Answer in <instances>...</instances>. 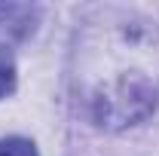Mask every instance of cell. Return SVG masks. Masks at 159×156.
I'll use <instances>...</instances> for the list:
<instances>
[{
  "mask_svg": "<svg viewBox=\"0 0 159 156\" xmlns=\"http://www.w3.org/2000/svg\"><path fill=\"white\" fill-rule=\"evenodd\" d=\"M70 86L80 110L104 132H122L159 110V28L135 12L104 9L74 43Z\"/></svg>",
  "mask_w": 159,
  "mask_h": 156,
  "instance_id": "obj_1",
  "label": "cell"
},
{
  "mask_svg": "<svg viewBox=\"0 0 159 156\" xmlns=\"http://www.w3.org/2000/svg\"><path fill=\"white\" fill-rule=\"evenodd\" d=\"M12 89H16V67L0 58V98H6Z\"/></svg>",
  "mask_w": 159,
  "mask_h": 156,
  "instance_id": "obj_3",
  "label": "cell"
},
{
  "mask_svg": "<svg viewBox=\"0 0 159 156\" xmlns=\"http://www.w3.org/2000/svg\"><path fill=\"white\" fill-rule=\"evenodd\" d=\"M0 156H40V153L34 147V141H28V138H3Z\"/></svg>",
  "mask_w": 159,
  "mask_h": 156,
  "instance_id": "obj_2",
  "label": "cell"
}]
</instances>
